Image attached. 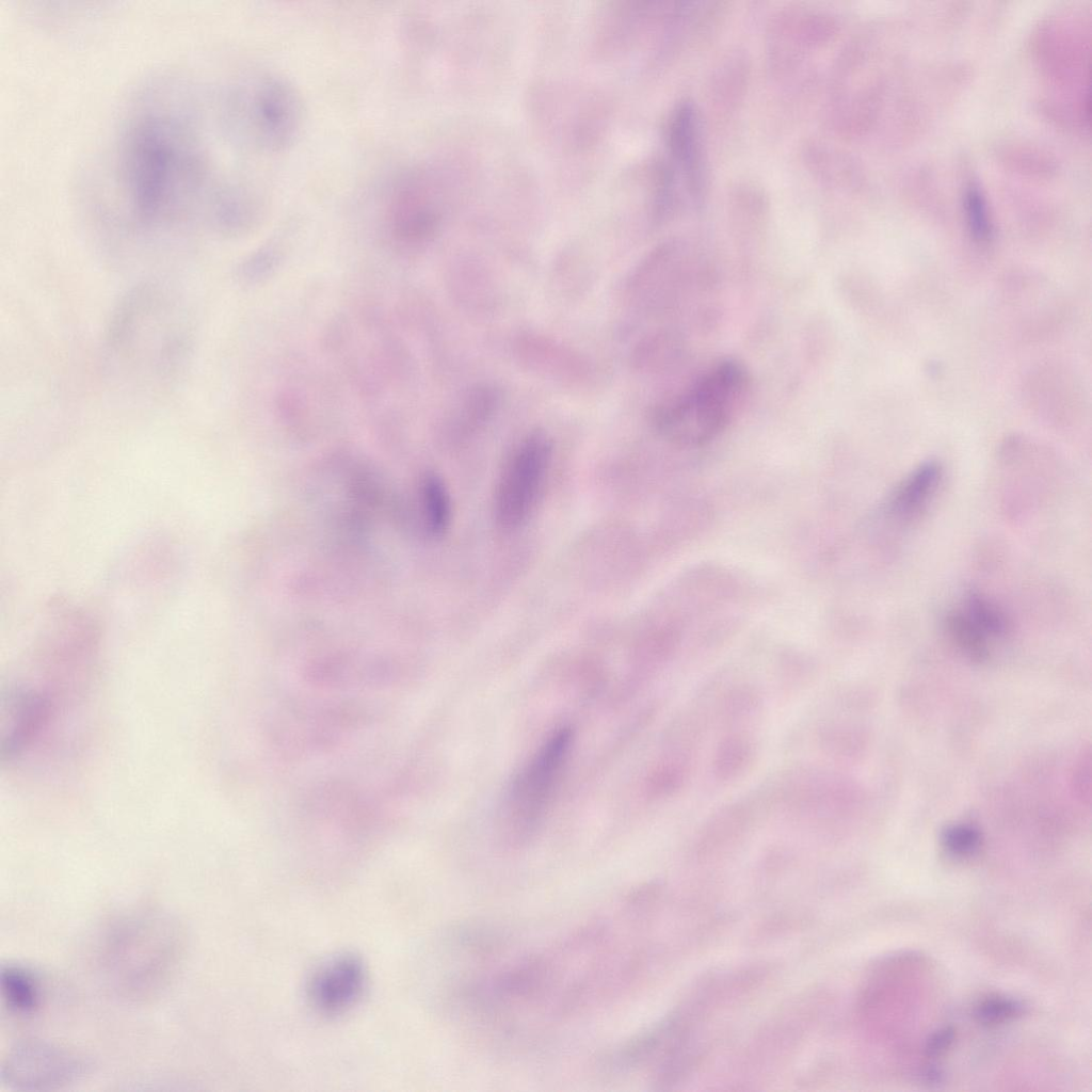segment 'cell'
<instances>
[{
    "label": "cell",
    "mask_w": 1092,
    "mask_h": 1092,
    "mask_svg": "<svg viewBox=\"0 0 1092 1092\" xmlns=\"http://www.w3.org/2000/svg\"><path fill=\"white\" fill-rule=\"evenodd\" d=\"M619 915L596 918L549 946L505 962L504 1003L516 1023L560 1019L619 993Z\"/></svg>",
    "instance_id": "obj_1"
},
{
    "label": "cell",
    "mask_w": 1092,
    "mask_h": 1092,
    "mask_svg": "<svg viewBox=\"0 0 1092 1092\" xmlns=\"http://www.w3.org/2000/svg\"><path fill=\"white\" fill-rule=\"evenodd\" d=\"M123 178L135 219L154 225L180 214L198 188L200 162L176 122L146 117L125 144Z\"/></svg>",
    "instance_id": "obj_2"
},
{
    "label": "cell",
    "mask_w": 1092,
    "mask_h": 1092,
    "mask_svg": "<svg viewBox=\"0 0 1092 1092\" xmlns=\"http://www.w3.org/2000/svg\"><path fill=\"white\" fill-rule=\"evenodd\" d=\"M750 388L746 368L734 359L721 360L678 395L656 406L654 429L684 448L700 447L718 437L744 403Z\"/></svg>",
    "instance_id": "obj_3"
},
{
    "label": "cell",
    "mask_w": 1092,
    "mask_h": 1092,
    "mask_svg": "<svg viewBox=\"0 0 1092 1092\" xmlns=\"http://www.w3.org/2000/svg\"><path fill=\"white\" fill-rule=\"evenodd\" d=\"M437 170L422 166L407 170L394 182L386 198V221L394 240L418 246L437 234L447 202L449 184Z\"/></svg>",
    "instance_id": "obj_4"
},
{
    "label": "cell",
    "mask_w": 1092,
    "mask_h": 1092,
    "mask_svg": "<svg viewBox=\"0 0 1092 1092\" xmlns=\"http://www.w3.org/2000/svg\"><path fill=\"white\" fill-rule=\"evenodd\" d=\"M552 459V441L545 431L529 432L514 447L498 476L494 496L495 519L507 531L520 528L534 511Z\"/></svg>",
    "instance_id": "obj_5"
},
{
    "label": "cell",
    "mask_w": 1092,
    "mask_h": 1092,
    "mask_svg": "<svg viewBox=\"0 0 1092 1092\" xmlns=\"http://www.w3.org/2000/svg\"><path fill=\"white\" fill-rule=\"evenodd\" d=\"M572 741L569 729L553 733L515 776L503 804V817L515 837L535 829L552 796Z\"/></svg>",
    "instance_id": "obj_6"
},
{
    "label": "cell",
    "mask_w": 1092,
    "mask_h": 1092,
    "mask_svg": "<svg viewBox=\"0 0 1092 1092\" xmlns=\"http://www.w3.org/2000/svg\"><path fill=\"white\" fill-rule=\"evenodd\" d=\"M245 94L243 126L251 142L266 151L293 144L303 123L302 100L293 85L280 77L264 75Z\"/></svg>",
    "instance_id": "obj_7"
},
{
    "label": "cell",
    "mask_w": 1092,
    "mask_h": 1092,
    "mask_svg": "<svg viewBox=\"0 0 1092 1092\" xmlns=\"http://www.w3.org/2000/svg\"><path fill=\"white\" fill-rule=\"evenodd\" d=\"M87 1060L48 1042L27 1040L16 1044L1 1066V1082L19 1091L48 1090L84 1075Z\"/></svg>",
    "instance_id": "obj_8"
},
{
    "label": "cell",
    "mask_w": 1092,
    "mask_h": 1092,
    "mask_svg": "<svg viewBox=\"0 0 1092 1092\" xmlns=\"http://www.w3.org/2000/svg\"><path fill=\"white\" fill-rule=\"evenodd\" d=\"M834 28L824 12L799 7L781 12L768 33L772 67L781 73L793 68L810 50L828 44Z\"/></svg>",
    "instance_id": "obj_9"
},
{
    "label": "cell",
    "mask_w": 1092,
    "mask_h": 1092,
    "mask_svg": "<svg viewBox=\"0 0 1092 1092\" xmlns=\"http://www.w3.org/2000/svg\"><path fill=\"white\" fill-rule=\"evenodd\" d=\"M366 981V968L357 956L337 954L314 971L308 982V997L320 1012L339 1014L360 998Z\"/></svg>",
    "instance_id": "obj_10"
},
{
    "label": "cell",
    "mask_w": 1092,
    "mask_h": 1092,
    "mask_svg": "<svg viewBox=\"0 0 1092 1092\" xmlns=\"http://www.w3.org/2000/svg\"><path fill=\"white\" fill-rule=\"evenodd\" d=\"M669 146L689 194L700 203L705 188L702 122L695 106L685 100L675 108L669 126Z\"/></svg>",
    "instance_id": "obj_11"
},
{
    "label": "cell",
    "mask_w": 1092,
    "mask_h": 1092,
    "mask_svg": "<svg viewBox=\"0 0 1092 1092\" xmlns=\"http://www.w3.org/2000/svg\"><path fill=\"white\" fill-rule=\"evenodd\" d=\"M943 481V468L928 461L913 469L887 498L885 512L899 523H910L926 511Z\"/></svg>",
    "instance_id": "obj_12"
},
{
    "label": "cell",
    "mask_w": 1092,
    "mask_h": 1092,
    "mask_svg": "<svg viewBox=\"0 0 1092 1092\" xmlns=\"http://www.w3.org/2000/svg\"><path fill=\"white\" fill-rule=\"evenodd\" d=\"M517 347L520 359L530 368L561 381L580 380L589 373L585 360L551 339L527 335Z\"/></svg>",
    "instance_id": "obj_13"
},
{
    "label": "cell",
    "mask_w": 1092,
    "mask_h": 1092,
    "mask_svg": "<svg viewBox=\"0 0 1092 1092\" xmlns=\"http://www.w3.org/2000/svg\"><path fill=\"white\" fill-rule=\"evenodd\" d=\"M958 608L975 631L991 646L1007 637L1010 621L994 600L976 590H968Z\"/></svg>",
    "instance_id": "obj_14"
},
{
    "label": "cell",
    "mask_w": 1092,
    "mask_h": 1092,
    "mask_svg": "<svg viewBox=\"0 0 1092 1092\" xmlns=\"http://www.w3.org/2000/svg\"><path fill=\"white\" fill-rule=\"evenodd\" d=\"M2 997L11 1011L29 1014L39 1005L41 992L32 973L18 965L1 968Z\"/></svg>",
    "instance_id": "obj_15"
},
{
    "label": "cell",
    "mask_w": 1092,
    "mask_h": 1092,
    "mask_svg": "<svg viewBox=\"0 0 1092 1092\" xmlns=\"http://www.w3.org/2000/svg\"><path fill=\"white\" fill-rule=\"evenodd\" d=\"M500 404V391L491 384H478L462 400L456 422L465 431H475L487 422Z\"/></svg>",
    "instance_id": "obj_16"
},
{
    "label": "cell",
    "mask_w": 1092,
    "mask_h": 1092,
    "mask_svg": "<svg viewBox=\"0 0 1092 1092\" xmlns=\"http://www.w3.org/2000/svg\"><path fill=\"white\" fill-rule=\"evenodd\" d=\"M753 752L750 740L740 734L723 738L713 760L716 774L724 781L737 777L751 764Z\"/></svg>",
    "instance_id": "obj_17"
},
{
    "label": "cell",
    "mask_w": 1092,
    "mask_h": 1092,
    "mask_svg": "<svg viewBox=\"0 0 1092 1092\" xmlns=\"http://www.w3.org/2000/svg\"><path fill=\"white\" fill-rule=\"evenodd\" d=\"M425 521L433 535L443 534L450 523L451 504L443 481L436 476L425 479L422 488Z\"/></svg>",
    "instance_id": "obj_18"
},
{
    "label": "cell",
    "mask_w": 1092,
    "mask_h": 1092,
    "mask_svg": "<svg viewBox=\"0 0 1092 1092\" xmlns=\"http://www.w3.org/2000/svg\"><path fill=\"white\" fill-rule=\"evenodd\" d=\"M1022 1010L1023 1007L1017 1000L994 996L977 1006L975 1016L983 1025H997L1019 1015Z\"/></svg>",
    "instance_id": "obj_19"
},
{
    "label": "cell",
    "mask_w": 1092,
    "mask_h": 1092,
    "mask_svg": "<svg viewBox=\"0 0 1092 1092\" xmlns=\"http://www.w3.org/2000/svg\"><path fill=\"white\" fill-rule=\"evenodd\" d=\"M942 842L949 853L957 856H966L978 850L980 834L968 824H956L943 832Z\"/></svg>",
    "instance_id": "obj_20"
},
{
    "label": "cell",
    "mask_w": 1092,
    "mask_h": 1092,
    "mask_svg": "<svg viewBox=\"0 0 1092 1092\" xmlns=\"http://www.w3.org/2000/svg\"><path fill=\"white\" fill-rule=\"evenodd\" d=\"M965 208L971 235L978 240H985L991 231L990 222L984 198L977 188L967 190Z\"/></svg>",
    "instance_id": "obj_21"
},
{
    "label": "cell",
    "mask_w": 1092,
    "mask_h": 1092,
    "mask_svg": "<svg viewBox=\"0 0 1092 1092\" xmlns=\"http://www.w3.org/2000/svg\"><path fill=\"white\" fill-rule=\"evenodd\" d=\"M759 704L760 697L757 692L751 687L742 686L728 693L724 702V710L729 718L740 719L756 711Z\"/></svg>",
    "instance_id": "obj_22"
},
{
    "label": "cell",
    "mask_w": 1092,
    "mask_h": 1092,
    "mask_svg": "<svg viewBox=\"0 0 1092 1092\" xmlns=\"http://www.w3.org/2000/svg\"><path fill=\"white\" fill-rule=\"evenodd\" d=\"M686 770L679 762L660 766L651 777V789L657 794H671L684 786Z\"/></svg>",
    "instance_id": "obj_23"
},
{
    "label": "cell",
    "mask_w": 1092,
    "mask_h": 1092,
    "mask_svg": "<svg viewBox=\"0 0 1092 1092\" xmlns=\"http://www.w3.org/2000/svg\"><path fill=\"white\" fill-rule=\"evenodd\" d=\"M278 259V252L272 247L260 250L240 266L238 274L244 280H259L274 270Z\"/></svg>",
    "instance_id": "obj_24"
},
{
    "label": "cell",
    "mask_w": 1092,
    "mask_h": 1092,
    "mask_svg": "<svg viewBox=\"0 0 1092 1092\" xmlns=\"http://www.w3.org/2000/svg\"><path fill=\"white\" fill-rule=\"evenodd\" d=\"M956 1037L954 1029L952 1027H944L937 1029L927 1040L926 1054L929 1057H937L943 1055L953 1043Z\"/></svg>",
    "instance_id": "obj_25"
},
{
    "label": "cell",
    "mask_w": 1092,
    "mask_h": 1092,
    "mask_svg": "<svg viewBox=\"0 0 1092 1092\" xmlns=\"http://www.w3.org/2000/svg\"><path fill=\"white\" fill-rule=\"evenodd\" d=\"M942 1077L943 1075L935 1069H928L924 1074V1078L928 1083H938L942 1081Z\"/></svg>",
    "instance_id": "obj_26"
}]
</instances>
